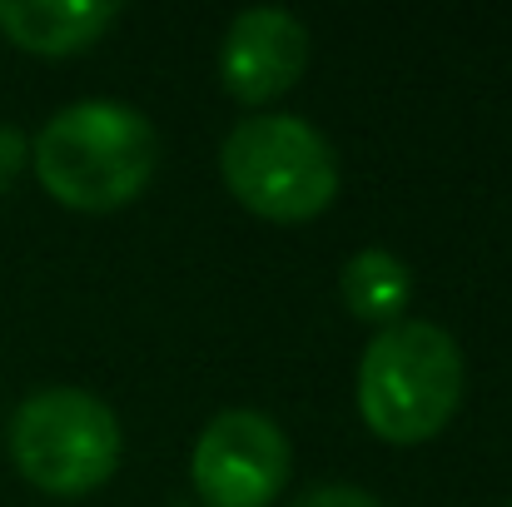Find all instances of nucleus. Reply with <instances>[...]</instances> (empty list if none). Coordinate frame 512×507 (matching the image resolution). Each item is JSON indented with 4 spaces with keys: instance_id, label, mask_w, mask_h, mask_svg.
Segmentation results:
<instances>
[{
    "instance_id": "f257e3e1",
    "label": "nucleus",
    "mask_w": 512,
    "mask_h": 507,
    "mask_svg": "<svg viewBox=\"0 0 512 507\" xmlns=\"http://www.w3.org/2000/svg\"><path fill=\"white\" fill-rule=\"evenodd\" d=\"M40 184L70 209H120L160 165L155 120L125 100H75L30 145Z\"/></svg>"
},
{
    "instance_id": "f03ea898",
    "label": "nucleus",
    "mask_w": 512,
    "mask_h": 507,
    "mask_svg": "<svg viewBox=\"0 0 512 507\" xmlns=\"http://www.w3.org/2000/svg\"><path fill=\"white\" fill-rule=\"evenodd\" d=\"M463 398V348L428 319H398L368 338L358 363V408L388 443L433 438Z\"/></svg>"
},
{
    "instance_id": "7ed1b4c3",
    "label": "nucleus",
    "mask_w": 512,
    "mask_h": 507,
    "mask_svg": "<svg viewBox=\"0 0 512 507\" xmlns=\"http://www.w3.org/2000/svg\"><path fill=\"white\" fill-rule=\"evenodd\" d=\"M229 194L264 219H314L339 194V155L304 115H249L219 145Z\"/></svg>"
},
{
    "instance_id": "20e7f679",
    "label": "nucleus",
    "mask_w": 512,
    "mask_h": 507,
    "mask_svg": "<svg viewBox=\"0 0 512 507\" xmlns=\"http://www.w3.org/2000/svg\"><path fill=\"white\" fill-rule=\"evenodd\" d=\"M10 458L35 488L80 498L115 473L120 418L90 388H40L10 418Z\"/></svg>"
},
{
    "instance_id": "39448f33",
    "label": "nucleus",
    "mask_w": 512,
    "mask_h": 507,
    "mask_svg": "<svg viewBox=\"0 0 512 507\" xmlns=\"http://www.w3.org/2000/svg\"><path fill=\"white\" fill-rule=\"evenodd\" d=\"M289 438L259 408H224L194 443V493L204 507H269L289 483Z\"/></svg>"
},
{
    "instance_id": "423d86ee",
    "label": "nucleus",
    "mask_w": 512,
    "mask_h": 507,
    "mask_svg": "<svg viewBox=\"0 0 512 507\" xmlns=\"http://www.w3.org/2000/svg\"><path fill=\"white\" fill-rule=\"evenodd\" d=\"M309 65V25L284 5H249L229 20L219 45L224 90L244 105L284 95Z\"/></svg>"
},
{
    "instance_id": "0eeeda50",
    "label": "nucleus",
    "mask_w": 512,
    "mask_h": 507,
    "mask_svg": "<svg viewBox=\"0 0 512 507\" xmlns=\"http://www.w3.org/2000/svg\"><path fill=\"white\" fill-rule=\"evenodd\" d=\"M115 15V0H0V30L35 55L85 50L100 30H110Z\"/></svg>"
},
{
    "instance_id": "6e6552de",
    "label": "nucleus",
    "mask_w": 512,
    "mask_h": 507,
    "mask_svg": "<svg viewBox=\"0 0 512 507\" xmlns=\"http://www.w3.org/2000/svg\"><path fill=\"white\" fill-rule=\"evenodd\" d=\"M339 294L353 319L388 329L413 304V269L393 249H378V244L373 249H358L339 269Z\"/></svg>"
},
{
    "instance_id": "1a4fd4ad",
    "label": "nucleus",
    "mask_w": 512,
    "mask_h": 507,
    "mask_svg": "<svg viewBox=\"0 0 512 507\" xmlns=\"http://www.w3.org/2000/svg\"><path fill=\"white\" fill-rule=\"evenodd\" d=\"M294 507H383L373 493L363 488H348V483H324V488H309Z\"/></svg>"
},
{
    "instance_id": "9d476101",
    "label": "nucleus",
    "mask_w": 512,
    "mask_h": 507,
    "mask_svg": "<svg viewBox=\"0 0 512 507\" xmlns=\"http://www.w3.org/2000/svg\"><path fill=\"white\" fill-rule=\"evenodd\" d=\"M25 169V135L15 125H0V189Z\"/></svg>"
}]
</instances>
